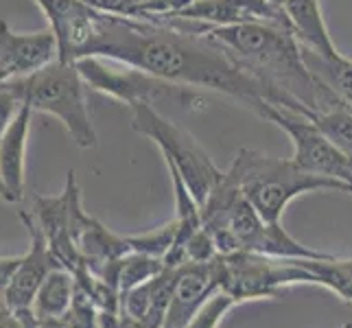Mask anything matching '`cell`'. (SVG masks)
<instances>
[{"instance_id":"obj_19","label":"cell","mask_w":352,"mask_h":328,"mask_svg":"<svg viewBox=\"0 0 352 328\" xmlns=\"http://www.w3.org/2000/svg\"><path fill=\"white\" fill-rule=\"evenodd\" d=\"M307 118H311L333 144L352 155V109L348 105L329 109V112H311Z\"/></svg>"},{"instance_id":"obj_6","label":"cell","mask_w":352,"mask_h":328,"mask_svg":"<svg viewBox=\"0 0 352 328\" xmlns=\"http://www.w3.org/2000/svg\"><path fill=\"white\" fill-rule=\"evenodd\" d=\"M129 112L131 127L142 133V136L151 138L162 149L164 162H171L177 166L186 186L195 195L199 206H204L212 188L223 179V171L214 166L210 155L199 147V142L186 129L177 127L162 114H157L153 105L131 103Z\"/></svg>"},{"instance_id":"obj_10","label":"cell","mask_w":352,"mask_h":328,"mask_svg":"<svg viewBox=\"0 0 352 328\" xmlns=\"http://www.w3.org/2000/svg\"><path fill=\"white\" fill-rule=\"evenodd\" d=\"M48 20V29L57 38V59L75 64L86 57L96 35L101 11L88 7L83 0H35Z\"/></svg>"},{"instance_id":"obj_23","label":"cell","mask_w":352,"mask_h":328,"mask_svg":"<svg viewBox=\"0 0 352 328\" xmlns=\"http://www.w3.org/2000/svg\"><path fill=\"white\" fill-rule=\"evenodd\" d=\"M83 3L107 16L133 18V14H136L147 0H83Z\"/></svg>"},{"instance_id":"obj_7","label":"cell","mask_w":352,"mask_h":328,"mask_svg":"<svg viewBox=\"0 0 352 328\" xmlns=\"http://www.w3.org/2000/svg\"><path fill=\"white\" fill-rule=\"evenodd\" d=\"M221 291L234 302L274 298L278 291L289 285L311 283V274L298 263V259H272L254 252L221 254Z\"/></svg>"},{"instance_id":"obj_1","label":"cell","mask_w":352,"mask_h":328,"mask_svg":"<svg viewBox=\"0 0 352 328\" xmlns=\"http://www.w3.org/2000/svg\"><path fill=\"white\" fill-rule=\"evenodd\" d=\"M86 57L112 59L179 86L228 94L258 116H263L267 103L283 107L280 96L254 79L206 31L195 33L157 20L103 14Z\"/></svg>"},{"instance_id":"obj_27","label":"cell","mask_w":352,"mask_h":328,"mask_svg":"<svg viewBox=\"0 0 352 328\" xmlns=\"http://www.w3.org/2000/svg\"><path fill=\"white\" fill-rule=\"evenodd\" d=\"M7 81V77H5V72L3 70H0V86H3V83Z\"/></svg>"},{"instance_id":"obj_8","label":"cell","mask_w":352,"mask_h":328,"mask_svg":"<svg viewBox=\"0 0 352 328\" xmlns=\"http://www.w3.org/2000/svg\"><path fill=\"white\" fill-rule=\"evenodd\" d=\"M263 118L272 120V123L287 131L291 144H294L291 160L300 168H305L313 175L339 179L348 186L352 184V155L333 144L329 136L311 118L294 112V109L278 107L272 103H267Z\"/></svg>"},{"instance_id":"obj_20","label":"cell","mask_w":352,"mask_h":328,"mask_svg":"<svg viewBox=\"0 0 352 328\" xmlns=\"http://www.w3.org/2000/svg\"><path fill=\"white\" fill-rule=\"evenodd\" d=\"M177 232H179V226L173 219L171 223H164L160 228H153L149 232L144 234H131L125 237L131 252H138V254H147V256L153 259H166L168 252L173 250L175 241H177Z\"/></svg>"},{"instance_id":"obj_30","label":"cell","mask_w":352,"mask_h":328,"mask_svg":"<svg viewBox=\"0 0 352 328\" xmlns=\"http://www.w3.org/2000/svg\"><path fill=\"white\" fill-rule=\"evenodd\" d=\"M350 109H352V107H350Z\"/></svg>"},{"instance_id":"obj_5","label":"cell","mask_w":352,"mask_h":328,"mask_svg":"<svg viewBox=\"0 0 352 328\" xmlns=\"http://www.w3.org/2000/svg\"><path fill=\"white\" fill-rule=\"evenodd\" d=\"M77 68L83 81H86V86L101 94L112 96V99L125 105L171 103L182 109H188V112H197V109H204L206 103H208L195 88L164 81L140 68L112 62V59L105 62L103 57H81L77 62Z\"/></svg>"},{"instance_id":"obj_22","label":"cell","mask_w":352,"mask_h":328,"mask_svg":"<svg viewBox=\"0 0 352 328\" xmlns=\"http://www.w3.org/2000/svg\"><path fill=\"white\" fill-rule=\"evenodd\" d=\"M217 256H219V252H217L214 241L208 230L201 226L197 232L186 241L184 250H182V265L184 263H208Z\"/></svg>"},{"instance_id":"obj_25","label":"cell","mask_w":352,"mask_h":328,"mask_svg":"<svg viewBox=\"0 0 352 328\" xmlns=\"http://www.w3.org/2000/svg\"><path fill=\"white\" fill-rule=\"evenodd\" d=\"M18 263H20V256H0V296H3V291L7 289V283L11 274L16 272Z\"/></svg>"},{"instance_id":"obj_4","label":"cell","mask_w":352,"mask_h":328,"mask_svg":"<svg viewBox=\"0 0 352 328\" xmlns=\"http://www.w3.org/2000/svg\"><path fill=\"white\" fill-rule=\"evenodd\" d=\"M0 88L11 92L18 103L29 105L33 112L55 116L68 129L77 147L92 149L96 144V131L86 103V81L77 62L55 59L27 77L7 79Z\"/></svg>"},{"instance_id":"obj_21","label":"cell","mask_w":352,"mask_h":328,"mask_svg":"<svg viewBox=\"0 0 352 328\" xmlns=\"http://www.w3.org/2000/svg\"><path fill=\"white\" fill-rule=\"evenodd\" d=\"M234 305H236L234 298H230L226 291L219 289L210 300H206L199 307V311L192 315L190 322L186 324V328H217L221 324L223 315Z\"/></svg>"},{"instance_id":"obj_2","label":"cell","mask_w":352,"mask_h":328,"mask_svg":"<svg viewBox=\"0 0 352 328\" xmlns=\"http://www.w3.org/2000/svg\"><path fill=\"white\" fill-rule=\"evenodd\" d=\"M206 33L226 46L254 79L280 96L283 107L309 116L346 105L309 72L302 59V44L289 27L245 22L210 27Z\"/></svg>"},{"instance_id":"obj_14","label":"cell","mask_w":352,"mask_h":328,"mask_svg":"<svg viewBox=\"0 0 352 328\" xmlns=\"http://www.w3.org/2000/svg\"><path fill=\"white\" fill-rule=\"evenodd\" d=\"M31 116L33 109L20 103L18 112L0 138V184H3L0 197L11 204L24 197V160H27Z\"/></svg>"},{"instance_id":"obj_29","label":"cell","mask_w":352,"mask_h":328,"mask_svg":"<svg viewBox=\"0 0 352 328\" xmlns=\"http://www.w3.org/2000/svg\"><path fill=\"white\" fill-rule=\"evenodd\" d=\"M348 193H350V195H352V184H350V186H348Z\"/></svg>"},{"instance_id":"obj_3","label":"cell","mask_w":352,"mask_h":328,"mask_svg":"<svg viewBox=\"0 0 352 328\" xmlns=\"http://www.w3.org/2000/svg\"><path fill=\"white\" fill-rule=\"evenodd\" d=\"M226 175L234 182L265 221H280L287 206L311 190H342L348 184L333 177L313 175L294 160L272 157L254 149H239Z\"/></svg>"},{"instance_id":"obj_18","label":"cell","mask_w":352,"mask_h":328,"mask_svg":"<svg viewBox=\"0 0 352 328\" xmlns=\"http://www.w3.org/2000/svg\"><path fill=\"white\" fill-rule=\"evenodd\" d=\"M298 263L311 274L313 285L331 289L352 307V259H337L329 254L324 259H298Z\"/></svg>"},{"instance_id":"obj_13","label":"cell","mask_w":352,"mask_h":328,"mask_svg":"<svg viewBox=\"0 0 352 328\" xmlns=\"http://www.w3.org/2000/svg\"><path fill=\"white\" fill-rule=\"evenodd\" d=\"M57 59V38L51 29L16 33L0 20V70L7 79L27 77Z\"/></svg>"},{"instance_id":"obj_9","label":"cell","mask_w":352,"mask_h":328,"mask_svg":"<svg viewBox=\"0 0 352 328\" xmlns=\"http://www.w3.org/2000/svg\"><path fill=\"white\" fill-rule=\"evenodd\" d=\"M20 219L29 230L31 245H29L27 254L20 256V263L16 267V272L11 274L7 289L3 291L0 300H3V307L14 311L18 318L38 324L35 315L31 313L33 300L38 296L42 283L46 281V276L62 265L55 261L51 250H48V243H46V237L42 232L40 223H38V219L31 217L29 212H20Z\"/></svg>"},{"instance_id":"obj_26","label":"cell","mask_w":352,"mask_h":328,"mask_svg":"<svg viewBox=\"0 0 352 328\" xmlns=\"http://www.w3.org/2000/svg\"><path fill=\"white\" fill-rule=\"evenodd\" d=\"M270 3H272V5H278V7H285L287 0H270Z\"/></svg>"},{"instance_id":"obj_17","label":"cell","mask_w":352,"mask_h":328,"mask_svg":"<svg viewBox=\"0 0 352 328\" xmlns=\"http://www.w3.org/2000/svg\"><path fill=\"white\" fill-rule=\"evenodd\" d=\"M302 59L315 79H320L339 101L352 107V59L342 53L335 57H322L307 46H302Z\"/></svg>"},{"instance_id":"obj_16","label":"cell","mask_w":352,"mask_h":328,"mask_svg":"<svg viewBox=\"0 0 352 328\" xmlns=\"http://www.w3.org/2000/svg\"><path fill=\"white\" fill-rule=\"evenodd\" d=\"M75 276L64 267H57L48 274L31 307V313L35 315L38 324L64 320L75 305Z\"/></svg>"},{"instance_id":"obj_12","label":"cell","mask_w":352,"mask_h":328,"mask_svg":"<svg viewBox=\"0 0 352 328\" xmlns=\"http://www.w3.org/2000/svg\"><path fill=\"white\" fill-rule=\"evenodd\" d=\"M175 270H164L151 281L118 296L120 328H164L168 305H171Z\"/></svg>"},{"instance_id":"obj_28","label":"cell","mask_w":352,"mask_h":328,"mask_svg":"<svg viewBox=\"0 0 352 328\" xmlns=\"http://www.w3.org/2000/svg\"><path fill=\"white\" fill-rule=\"evenodd\" d=\"M342 328H352V324H344Z\"/></svg>"},{"instance_id":"obj_24","label":"cell","mask_w":352,"mask_h":328,"mask_svg":"<svg viewBox=\"0 0 352 328\" xmlns=\"http://www.w3.org/2000/svg\"><path fill=\"white\" fill-rule=\"evenodd\" d=\"M18 99L11 92H7L5 88H0V138L7 129V125L11 123V118L18 112ZM0 195H3V184H0Z\"/></svg>"},{"instance_id":"obj_11","label":"cell","mask_w":352,"mask_h":328,"mask_svg":"<svg viewBox=\"0 0 352 328\" xmlns=\"http://www.w3.org/2000/svg\"><path fill=\"white\" fill-rule=\"evenodd\" d=\"M221 254L208 263H184L175 270V283L164 328H186L190 318L221 289Z\"/></svg>"},{"instance_id":"obj_15","label":"cell","mask_w":352,"mask_h":328,"mask_svg":"<svg viewBox=\"0 0 352 328\" xmlns=\"http://www.w3.org/2000/svg\"><path fill=\"white\" fill-rule=\"evenodd\" d=\"M283 9L289 18L291 31L302 46L322 57H335L339 53L324 22L320 0H287Z\"/></svg>"}]
</instances>
